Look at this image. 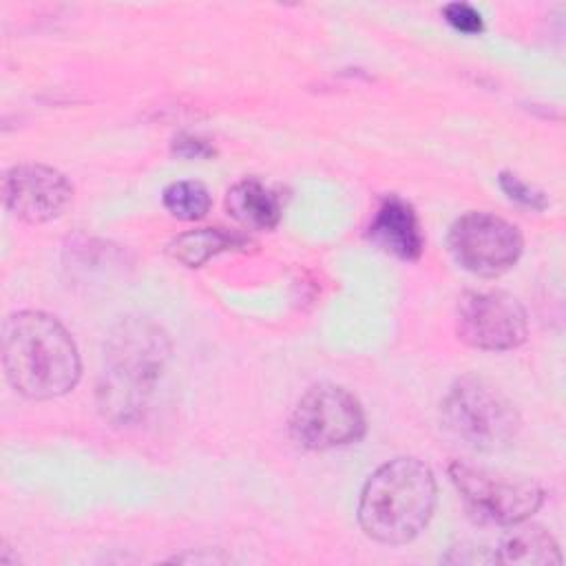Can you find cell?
I'll list each match as a JSON object with an SVG mask.
<instances>
[{"instance_id": "obj_16", "label": "cell", "mask_w": 566, "mask_h": 566, "mask_svg": "<svg viewBox=\"0 0 566 566\" xmlns=\"http://www.w3.org/2000/svg\"><path fill=\"white\" fill-rule=\"evenodd\" d=\"M500 186L502 190L517 203L528 206L533 210H542L546 208V197L542 190L533 188L531 184H526L524 179H520L515 172H502L500 175Z\"/></svg>"}, {"instance_id": "obj_13", "label": "cell", "mask_w": 566, "mask_h": 566, "mask_svg": "<svg viewBox=\"0 0 566 566\" xmlns=\"http://www.w3.org/2000/svg\"><path fill=\"white\" fill-rule=\"evenodd\" d=\"M248 245L250 239L241 232H228L223 228H199L175 237L168 243V254L188 268H199L214 254L228 250H243Z\"/></svg>"}, {"instance_id": "obj_2", "label": "cell", "mask_w": 566, "mask_h": 566, "mask_svg": "<svg viewBox=\"0 0 566 566\" xmlns=\"http://www.w3.org/2000/svg\"><path fill=\"white\" fill-rule=\"evenodd\" d=\"M170 360L168 334L148 318H124L106 338L97 380L104 418L128 424L144 416Z\"/></svg>"}, {"instance_id": "obj_1", "label": "cell", "mask_w": 566, "mask_h": 566, "mask_svg": "<svg viewBox=\"0 0 566 566\" xmlns=\"http://www.w3.org/2000/svg\"><path fill=\"white\" fill-rule=\"evenodd\" d=\"M2 367L9 385L31 400L69 394L82 371L69 329L40 310H22L4 318Z\"/></svg>"}, {"instance_id": "obj_17", "label": "cell", "mask_w": 566, "mask_h": 566, "mask_svg": "<svg viewBox=\"0 0 566 566\" xmlns=\"http://www.w3.org/2000/svg\"><path fill=\"white\" fill-rule=\"evenodd\" d=\"M175 153L181 157H210L214 153L212 146H208L203 139L199 137H190V135H181L175 139Z\"/></svg>"}, {"instance_id": "obj_9", "label": "cell", "mask_w": 566, "mask_h": 566, "mask_svg": "<svg viewBox=\"0 0 566 566\" xmlns=\"http://www.w3.org/2000/svg\"><path fill=\"white\" fill-rule=\"evenodd\" d=\"M4 206L27 223L60 217L73 199L71 181L44 164H18L2 179Z\"/></svg>"}, {"instance_id": "obj_14", "label": "cell", "mask_w": 566, "mask_h": 566, "mask_svg": "<svg viewBox=\"0 0 566 566\" xmlns=\"http://www.w3.org/2000/svg\"><path fill=\"white\" fill-rule=\"evenodd\" d=\"M164 208L181 221L203 219L210 210V192L199 181H175L164 190Z\"/></svg>"}, {"instance_id": "obj_12", "label": "cell", "mask_w": 566, "mask_h": 566, "mask_svg": "<svg viewBox=\"0 0 566 566\" xmlns=\"http://www.w3.org/2000/svg\"><path fill=\"white\" fill-rule=\"evenodd\" d=\"M495 562L502 564H562V553L553 535L539 524L517 522L500 539Z\"/></svg>"}, {"instance_id": "obj_15", "label": "cell", "mask_w": 566, "mask_h": 566, "mask_svg": "<svg viewBox=\"0 0 566 566\" xmlns=\"http://www.w3.org/2000/svg\"><path fill=\"white\" fill-rule=\"evenodd\" d=\"M444 20L460 33L464 35H478L484 31V20L478 9H473L467 2H449L442 9Z\"/></svg>"}, {"instance_id": "obj_7", "label": "cell", "mask_w": 566, "mask_h": 566, "mask_svg": "<svg viewBox=\"0 0 566 566\" xmlns=\"http://www.w3.org/2000/svg\"><path fill=\"white\" fill-rule=\"evenodd\" d=\"M455 332L460 340L475 349L504 352L526 340L528 318L513 294L471 290L458 298Z\"/></svg>"}, {"instance_id": "obj_5", "label": "cell", "mask_w": 566, "mask_h": 566, "mask_svg": "<svg viewBox=\"0 0 566 566\" xmlns=\"http://www.w3.org/2000/svg\"><path fill=\"white\" fill-rule=\"evenodd\" d=\"M449 478L462 495L467 511L482 524L511 526L524 522L544 502L542 486L531 478L497 473L460 460L449 467Z\"/></svg>"}, {"instance_id": "obj_4", "label": "cell", "mask_w": 566, "mask_h": 566, "mask_svg": "<svg viewBox=\"0 0 566 566\" xmlns=\"http://www.w3.org/2000/svg\"><path fill=\"white\" fill-rule=\"evenodd\" d=\"M440 416L451 436L478 451L504 449L520 431V416L513 402L478 376H464L453 382L440 405Z\"/></svg>"}, {"instance_id": "obj_8", "label": "cell", "mask_w": 566, "mask_h": 566, "mask_svg": "<svg viewBox=\"0 0 566 566\" xmlns=\"http://www.w3.org/2000/svg\"><path fill=\"white\" fill-rule=\"evenodd\" d=\"M524 241L520 230L502 217L489 212H467L449 230V250L453 259L478 276H500L511 270Z\"/></svg>"}, {"instance_id": "obj_6", "label": "cell", "mask_w": 566, "mask_h": 566, "mask_svg": "<svg viewBox=\"0 0 566 566\" xmlns=\"http://www.w3.org/2000/svg\"><path fill=\"white\" fill-rule=\"evenodd\" d=\"M290 433L312 451H327L358 442L365 433V413L354 394L336 385H316L296 402Z\"/></svg>"}, {"instance_id": "obj_11", "label": "cell", "mask_w": 566, "mask_h": 566, "mask_svg": "<svg viewBox=\"0 0 566 566\" xmlns=\"http://www.w3.org/2000/svg\"><path fill=\"white\" fill-rule=\"evenodd\" d=\"M226 208L232 219L254 230H270L281 219L279 195L254 177L241 179L228 190Z\"/></svg>"}, {"instance_id": "obj_10", "label": "cell", "mask_w": 566, "mask_h": 566, "mask_svg": "<svg viewBox=\"0 0 566 566\" xmlns=\"http://www.w3.org/2000/svg\"><path fill=\"white\" fill-rule=\"evenodd\" d=\"M367 237L387 254L405 261H416L424 248L418 214L411 203L398 195H387L380 201L369 223Z\"/></svg>"}, {"instance_id": "obj_3", "label": "cell", "mask_w": 566, "mask_h": 566, "mask_svg": "<svg viewBox=\"0 0 566 566\" xmlns=\"http://www.w3.org/2000/svg\"><path fill=\"white\" fill-rule=\"evenodd\" d=\"M436 509V478L416 458H394L376 469L358 497V524L367 537L398 546L420 535Z\"/></svg>"}]
</instances>
